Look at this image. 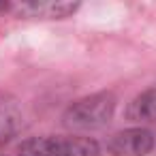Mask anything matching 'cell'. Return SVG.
<instances>
[{"mask_svg":"<svg viewBox=\"0 0 156 156\" xmlns=\"http://www.w3.org/2000/svg\"><path fill=\"white\" fill-rule=\"evenodd\" d=\"M69 147H71V156H96L98 154L96 143L88 137H69Z\"/></svg>","mask_w":156,"mask_h":156,"instance_id":"5","label":"cell"},{"mask_svg":"<svg viewBox=\"0 0 156 156\" xmlns=\"http://www.w3.org/2000/svg\"><path fill=\"white\" fill-rule=\"evenodd\" d=\"M13 111L9 107V103H5V96H0V141L9 139L11 130H13Z\"/></svg>","mask_w":156,"mask_h":156,"instance_id":"6","label":"cell"},{"mask_svg":"<svg viewBox=\"0 0 156 156\" xmlns=\"http://www.w3.org/2000/svg\"><path fill=\"white\" fill-rule=\"evenodd\" d=\"M115 96L111 92H96L69 105L62 122L69 130H98L109 124L115 111Z\"/></svg>","mask_w":156,"mask_h":156,"instance_id":"1","label":"cell"},{"mask_svg":"<svg viewBox=\"0 0 156 156\" xmlns=\"http://www.w3.org/2000/svg\"><path fill=\"white\" fill-rule=\"evenodd\" d=\"M126 115L135 122H156V86L135 96L126 109Z\"/></svg>","mask_w":156,"mask_h":156,"instance_id":"4","label":"cell"},{"mask_svg":"<svg viewBox=\"0 0 156 156\" xmlns=\"http://www.w3.org/2000/svg\"><path fill=\"white\" fill-rule=\"evenodd\" d=\"M154 147V137L147 128H126L115 133L107 141V150L113 156H145Z\"/></svg>","mask_w":156,"mask_h":156,"instance_id":"2","label":"cell"},{"mask_svg":"<svg viewBox=\"0 0 156 156\" xmlns=\"http://www.w3.org/2000/svg\"><path fill=\"white\" fill-rule=\"evenodd\" d=\"M17 156H71L69 137L66 139L54 137V135L30 137L20 145Z\"/></svg>","mask_w":156,"mask_h":156,"instance_id":"3","label":"cell"}]
</instances>
